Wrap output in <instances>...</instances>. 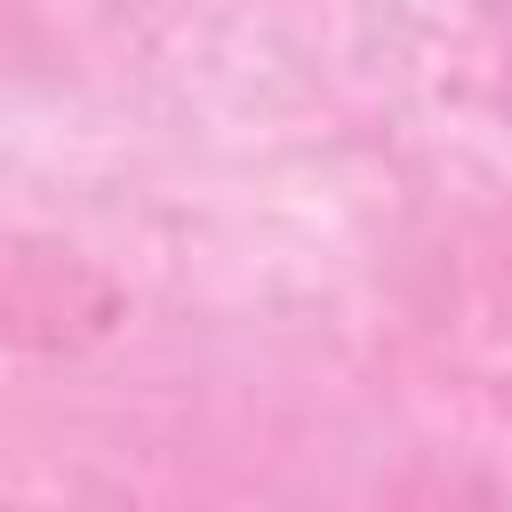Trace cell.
<instances>
[{"label":"cell","instance_id":"obj_1","mask_svg":"<svg viewBox=\"0 0 512 512\" xmlns=\"http://www.w3.org/2000/svg\"><path fill=\"white\" fill-rule=\"evenodd\" d=\"M0 512H8V504H0Z\"/></svg>","mask_w":512,"mask_h":512}]
</instances>
